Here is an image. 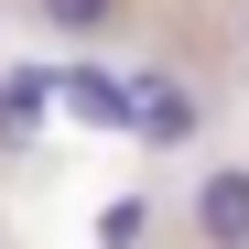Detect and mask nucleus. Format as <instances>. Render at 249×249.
<instances>
[{
    "mask_svg": "<svg viewBox=\"0 0 249 249\" xmlns=\"http://www.w3.org/2000/svg\"><path fill=\"white\" fill-rule=\"evenodd\" d=\"M206 130V98L184 87V76H130V141H152V152H184Z\"/></svg>",
    "mask_w": 249,
    "mask_h": 249,
    "instance_id": "f257e3e1",
    "label": "nucleus"
},
{
    "mask_svg": "<svg viewBox=\"0 0 249 249\" xmlns=\"http://www.w3.org/2000/svg\"><path fill=\"white\" fill-rule=\"evenodd\" d=\"M54 98L87 119V130H130V76H98V65H65L54 76Z\"/></svg>",
    "mask_w": 249,
    "mask_h": 249,
    "instance_id": "f03ea898",
    "label": "nucleus"
},
{
    "mask_svg": "<svg viewBox=\"0 0 249 249\" xmlns=\"http://www.w3.org/2000/svg\"><path fill=\"white\" fill-rule=\"evenodd\" d=\"M195 238H249V174L238 162L195 184Z\"/></svg>",
    "mask_w": 249,
    "mask_h": 249,
    "instance_id": "7ed1b4c3",
    "label": "nucleus"
},
{
    "mask_svg": "<svg viewBox=\"0 0 249 249\" xmlns=\"http://www.w3.org/2000/svg\"><path fill=\"white\" fill-rule=\"evenodd\" d=\"M44 108H54V76L44 65H11V76H0V141H33Z\"/></svg>",
    "mask_w": 249,
    "mask_h": 249,
    "instance_id": "20e7f679",
    "label": "nucleus"
},
{
    "mask_svg": "<svg viewBox=\"0 0 249 249\" xmlns=\"http://www.w3.org/2000/svg\"><path fill=\"white\" fill-rule=\"evenodd\" d=\"M33 11H44L54 33H108V22H119V0H33Z\"/></svg>",
    "mask_w": 249,
    "mask_h": 249,
    "instance_id": "39448f33",
    "label": "nucleus"
},
{
    "mask_svg": "<svg viewBox=\"0 0 249 249\" xmlns=\"http://www.w3.org/2000/svg\"><path fill=\"white\" fill-rule=\"evenodd\" d=\"M98 238H152V195H119V206H98Z\"/></svg>",
    "mask_w": 249,
    "mask_h": 249,
    "instance_id": "423d86ee",
    "label": "nucleus"
}]
</instances>
